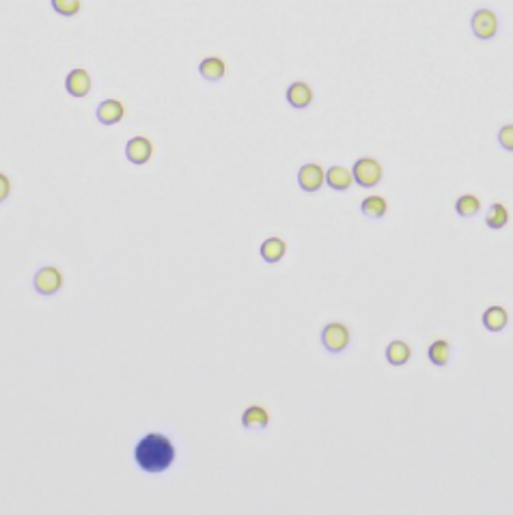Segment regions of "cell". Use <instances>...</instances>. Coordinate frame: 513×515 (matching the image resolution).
Segmentation results:
<instances>
[{"mask_svg": "<svg viewBox=\"0 0 513 515\" xmlns=\"http://www.w3.org/2000/svg\"><path fill=\"white\" fill-rule=\"evenodd\" d=\"M177 451L168 436L160 431L145 434L134 446V461L147 475H162L175 464Z\"/></svg>", "mask_w": 513, "mask_h": 515, "instance_id": "obj_1", "label": "cell"}, {"mask_svg": "<svg viewBox=\"0 0 513 515\" xmlns=\"http://www.w3.org/2000/svg\"><path fill=\"white\" fill-rule=\"evenodd\" d=\"M352 175H354V182L358 184L361 188H375L377 184L382 182L384 171H382V164L377 160L361 158V160H356V164L352 168Z\"/></svg>", "mask_w": 513, "mask_h": 515, "instance_id": "obj_2", "label": "cell"}, {"mask_svg": "<svg viewBox=\"0 0 513 515\" xmlns=\"http://www.w3.org/2000/svg\"><path fill=\"white\" fill-rule=\"evenodd\" d=\"M322 345L330 354L345 351L347 345H349V328L345 324H339V322L326 324L324 330H322Z\"/></svg>", "mask_w": 513, "mask_h": 515, "instance_id": "obj_3", "label": "cell"}, {"mask_svg": "<svg viewBox=\"0 0 513 515\" xmlns=\"http://www.w3.org/2000/svg\"><path fill=\"white\" fill-rule=\"evenodd\" d=\"M471 29L477 39L489 41L498 33V15L492 9H477L471 19Z\"/></svg>", "mask_w": 513, "mask_h": 515, "instance_id": "obj_4", "label": "cell"}, {"mask_svg": "<svg viewBox=\"0 0 513 515\" xmlns=\"http://www.w3.org/2000/svg\"><path fill=\"white\" fill-rule=\"evenodd\" d=\"M33 287L39 296H54L63 287V274L56 270V267H50V265L41 267L33 278Z\"/></svg>", "mask_w": 513, "mask_h": 515, "instance_id": "obj_5", "label": "cell"}, {"mask_svg": "<svg viewBox=\"0 0 513 515\" xmlns=\"http://www.w3.org/2000/svg\"><path fill=\"white\" fill-rule=\"evenodd\" d=\"M326 184V171L319 164H304L298 171V186L304 192H317L322 190V186Z\"/></svg>", "mask_w": 513, "mask_h": 515, "instance_id": "obj_6", "label": "cell"}, {"mask_svg": "<svg viewBox=\"0 0 513 515\" xmlns=\"http://www.w3.org/2000/svg\"><path fill=\"white\" fill-rule=\"evenodd\" d=\"M125 155H127V160H129L132 164H136V166L147 164V162L151 160V155H153V145H151V141L145 138V136H134V138L125 145Z\"/></svg>", "mask_w": 513, "mask_h": 515, "instance_id": "obj_7", "label": "cell"}, {"mask_svg": "<svg viewBox=\"0 0 513 515\" xmlns=\"http://www.w3.org/2000/svg\"><path fill=\"white\" fill-rule=\"evenodd\" d=\"M65 88L72 97H86L91 91V76L86 70H72L65 78Z\"/></svg>", "mask_w": 513, "mask_h": 515, "instance_id": "obj_8", "label": "cell"}, {"mask_svg": "<svg viewBox=\"0 0 513 515\" xmlns=\"http://www.w3.org/2000/svg\"><path fill=\"white\" fill-rule=\"evenodd\" d=\"M287 102L296 110H304L313 104V88L306 82H292L287 88Z\"/></svg>", "mask_w": 513, "mask_h": 515, "instance_id": "obj_9", "label": "cell"}, {"mask_svg": "<svg viewBox=\"0 0 513 515\" xmlns=\"http://www.w3.org/2000/svg\"><path fill=\"white\" fill-rule=\"evenodd\" d=\"M123 115L125 108L119 100H104L95 110V117L102 125H115L123 119Z\"/></svg>", "mask_w": 513, "mask_h": 515, "instance_id": "obj_10", "label": "cell"}, {"mask_svg": "<svg viewBox=\"0 0 513 515\" xmlns=\"http://www.w3.org/2000/svg\"><path fill=\"white\" fill-rule=\"evenodd\" d=\"M198 74H200V78H205L207 82H218V80L225 78L227 65H225V61L218 58V56H207V58H203L198 63Z\"/></svg>", "mask_w": 513, "mask_h": 515, "instance_id": "obj_11", "label": "cell"}, {"mask_svg": "<svg viewBox=\"0 0 513 515\" xmlns=\"http://www.w3.org/2000/svg\"><path fill=\"white\" fill-rule=\"evenodd\" d=\"M326 184H328L332 190L345 192V190H349L352 184H354V175H352V171H347L345 166H330V168L326 171Z\"/></svg>", "mask_w": 513, "mask_h": 515, "instance_id": "obj_12", "label": "cell"}, {"mask_svg": "<svg viewBox=\"0 0 513 515\" xmlns=\"http://www.w3.org/2000/svg\"><path fill=\"white\" fill-rule=\"evenodd\" d=\"M267 422H270V414H267V410L261 408V406H251V408L244 410V414H242V425L246 429H251V431L265 429Z\"/></svg>", "mask_w": 513, "mask_h": 515, "instance_id": "obj_13", "label": "cell"}, {"mask_svg": "<svg viewBox=\"0 0 513 515\" xmlns=\"http://www.w3.org/2000/svg\"><path fill=\"white\" fill-rule=\"evenodd\" d=\"M507 324H509V312L503 306H498V304L489 306L483 312V326L489 332H503L507 328Z\"/></svg>", "mask_w": 513, "mask_h": 515, "instance_id": "obj_14", "label": "cell"}, {"mask_svg": "<svg viewBox=\"0 0 513 515\" xmlns=\"http://www.w3.org/2000/svg\"><path fill=\"white\" fill-rule=\"evenodd\" d=\"M259 253H261V259L265 263H278L285 257V253H287V244L281 237H267L261 244Z\"/></svg>", "mask_w": 513, "mask_h": 515, "instance_id": "obj_15", "label": "cell"}, {"mask_svg": "<svg viewBox=\"0 0 513 515\" xmlns=\"http://www.w3.org/2000/svg\"><path fill=\"white\" fill-rule=\"evenodd\" d=\"M410 358H412V347L406 341H393L386 347V360L393 367H404Z\"/></svg>", "mask_w": 513, "mask_h": 515, "instance_id": "obj_16", "label": "cell"}, {"mask_svg": "<svg viewBox=\"0 0 513 515\" xmlns=\"http://www.w3.org/2000/svg\"><path fill=\"white\" fill-rule=\"evenodd\" d=\"M361 212H363L367 218H371V220H380V218L386 216L388 203H386V198H384V196L373 194V196H367V198L363 200V203H361Z\"/></svg>", "mask_w": 513, "mask_h": 515, "instance_id": "obj_17", "label": "cell"}, {"mask_svg": "<svg viewBox=\"0 0 513 515\" xmlns=\"http://www.w3.org/2000/svg\"><path fill=\"white\" fill-rule=\"evenodd\" d=\"M427 356H429V363L436 365V367H447L449 365V358H451V345L449 341L444 339H438L429 345L427 349Z\"/></svg>", "mask_w": 513, "mask_h": 515, "instance_id": "obj_18", "label": "cell"}, {"mask_svg": "<svg viewBox=\"0 0 513 515\" xmlns=\"http://www.w3.org/2000/svg\"><path fill=\"white\" fill-rule=\"evenodd\" d=\"M507 222H509V209H507L503 203H494L492 207L487 209L485 225H487L489 229L500 231V229H505V227H507Z\"/></svg>", "mask_w": 513, "mask_h": 515, "instance_id": "obj_19", "label": "cell"}, {"mask_svg": "<svg viewBox=\"0 0 513 515\" xmlns=\"http://www.w3.org/2000/svg\"><path fill=\"white\" fill-rule=\"evenodd\" d=\"M479 209H481V200L475 194H464L455 200V212L461 218H473L479 214Z\"/></svg>", "mask_w": 513, "mask_h": 515, "instance_id": "obj_20", "label": "cell"}, {"mask_svg": "<svg viewBox=\"0 0 513 515\" xmlns=\"http://www.w3.org/2000/svg\"><path fill=\"white\" fill-rule=\"evenodd\" d=\"M52 9L63 17H74L80 13V0H50Z\"/></svg>", "mask_w": 513, "mask_h": 515, "instance_id": "obj_21", "label": "cell"}, {"mask_svg": "<svg viewBox=\"0 0 513 515\" xmlns=\"http://www.w3.org/2000/svg\"><path fill=\"white\" fill-rule=\"evenodd\" d=\"M498 145H500L505 151H513V123L503 125V127L498 129Z\"/></svg>", "mask_w": 513, "mask_h": 515, "instance_id": "obj_22", "label": "cell"}, {"mask_svg": "<svg viewBox=\"0 0 513 515\" xmlns=\"http://www.w3.org/2000/svg\"><path fill=\"white\" fill-rule=\"evenodd\" d=\"M9 194H11V182L5 173H0V203H5Z\"/></svg>", "mask_w": 513, "mask_h": 515, "instance_id": "obj_23", "label": "cell"}]
</instances>
